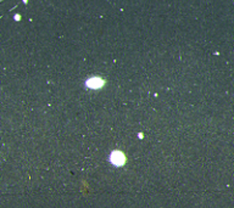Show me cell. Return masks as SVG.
I'll return each mask as SVG.
<instances>
[{
    "mask_svg": "<svg viewBox=\"0 0 234 208\" xmlns=\"http://www.w3.org/2000/svg\"><path fill=\"white\" fill-rule=\"evenodd\" d=\"M110 162L112 163L115 167H123L127 163V157L122 151L115 150V151L111 152V155H110Z\"/></svg>",
    "mask_w": 234,
    "mask_h": 208,
    "instance_id": "6da1fadb",
    "label": "cell"
},
{
    "mask_svg": "<svg viewBox=\"0 0 234 208\" xmlns=\"http://www.w3.org/2000/svg\"><path fill=\"white\" fill-rule=\"evenodd\" d=\"M105 84H106V80L103 79L101 77H90L86 80V88L92 90H100L105 86Z\"/></svg>",
    "mask_w": 234,
    "mask_h": 208,
    "instance_id": "7a4b0ae2",
    "label": "cell"
},
{
    "mask_svg": "<svg viewBox=\"0 0 234 208\" xmlns=\"http://www.w3.org/2000/svg\"><path fill=\"white\" fill-rule=\"evenodd\" d=\"M27 1H28V0H23V3H25V4H27Z\"/></svg>",
    "mask_w": 234,
    "mask_h": 208,
    "instance_id": "3957f363",
    "label": "cell"
}]
</instances>
